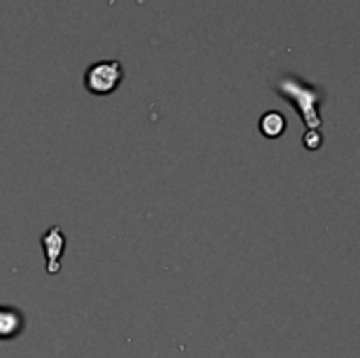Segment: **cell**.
I'll return each mask as SVG.
<instances>
[{
    "label": "cell",
    "instance_id": "obj_3",
    "mask_svg": "<svg viewBox=\"0 0 360 358\" xmlns=\"http://www.w3.org/2000/svg\"><path fill=\"white\" fill-rule=\"evenodd\" d=\"M40 247L44 251V260H46V274H57L61 270V255L65 251V234L59 226H51L42 238H40Z\"/></svg>",
    "mask_w": 360,
    "mask_h": 358
},
{
    "label": "cell",
    "instance_id": "obj_1",
    "mask_svg": "<svg viewBox=\"0 0 360 358\" xmlns=\"http://www.w3.org/2000/svg\"><path fill=\"white\" fill-rule=\"evenodd\" d=\"M276 89L281 91L283 97H287L302 114L304 122L308 129H321L323 120H321V114H319V101H321V93H316L314 89L293 80V78H283Z\"/></svg>",
    "mask_w": 360,
    "mask_h": 358
},
{
    "label": "cell",
    "instance_id": "obj_4",
    "mask_svg": "<svg viewBox=\"0 0 360 358\" xmlns=\"http://www.w3.org/2000/svg\"><path fill=\"white\" fill-rule=\"evenodd\" d=\"M25 329V317L13 306H0V342L15 340Z\"/></svg>",
    "mask_w": 360,
    "mask_h": 358
},
{
    "label": "cell",
    "instance_id": "obj_5",
    "mask_svg": "<svg viewBox=\"0 0 360 358\" xmlns=\"http://www.w3.org/2000/svg\"><path fill=\"white\" fill-rule=\"evenodd\" d=\"M285 129H287V118H285L281 112H276V110H270V112H266V114L259 118V131H262V135L268 137V139L281 137V135L285 133Z\"/></svg>",
    "mask_w": 360,
    "mask_h": 358
},
{
    "label": "cell",
    "instance_id": "obj_6",
    "mask_svg": "<svg viewBox=\"0 0 360 358\" xmlns=\"http://www.w3.org/2000/svg\"><path fill=\"white\" fill-rule=\"evenodd\" d=\"M323 146V135L316 129H308L304 135V148L306 150H319Z\"/></svg>",
    "mask_w": 360,
    "mask_h": 358
},
{
    "label": "cell",
    "instance_id": "obj_2",
    "mask_svg": "<svg viewBox=\"0 0 360 358\" xmlns=\"http://www.w3.org/2000/svg\"><path fill=\"white\" fill-rule=\"evenodd\" d=\"M122 78H124V70L120 61L116 59L97 61L84 74V87L93 95H110L118 89Z\"/></svg>",
    "mask_w": 360,
    "mask_h": 358
}]
</instances>
